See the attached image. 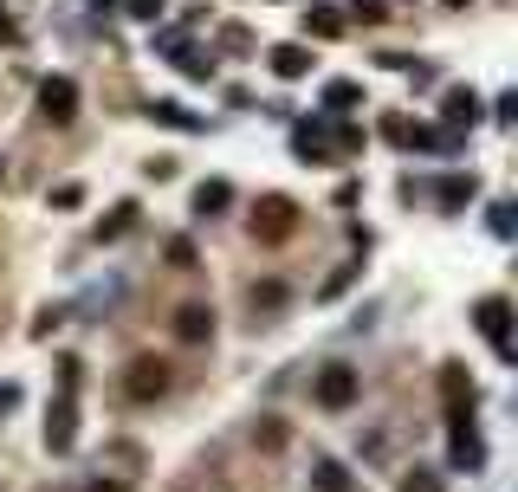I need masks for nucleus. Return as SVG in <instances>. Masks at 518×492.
<instances>
[{
  "instance_id": "nucleus-28",
  "label": "nucleus",
  "mask_w": 518,
  "mask_h": 492,
  "mask_svg": "<svg viewBox=\"0 0 518 492\" xmlns=\"http://www.w3.org/2000/svg\"><path fill=\"white\" fill-rule=\"evenodd\" d=\"M78 382H85V363H78V357H59V389L78 395Z\"/></svg>"
},
{
  "instance_id": "nucleus-19",
  "label": "nucleus",
  "mask_w": 518,
  "mask_h": 492,
  "mask_svg": "<svg viewBox=\"0 0 518 492\" xmlns=\"http://www.w3.org/2000/svg\"><path fill=\"white\" fill-rule=\"evenodd\" d=\"M305 33L311 39H337V33H344V13H337V7H305Z\"/></svg>"
},
{
  "instance_id": "nucleus-20",
  "label": "nucleus",
  "mask_w": 518,
  "mask_h": 492,
  "mask_svg": "<svg viewBox=\"0 0 518 492\" xmlns=\"http://www.w3.org/2000/svg\"><path fill=\"white\" fill-rule=\"evenodd\" d=\"M130 227H136V201H117V208L98 221V240H124Z\"/></svg>"
},
{
  "instance_id": "nucleus-4",
  "label": "nucleus",
  "mask_w": 518,
  "mask_h": 492,
  "mask_svg": "<svg viewBox=\"0 0 518 492\" xmlns=\"http://www.w3.org/2000/svg\"><path fill=\"white\" fill-rule=\"evenodd\" d=\"M447 460H454V473H480L486 467V441H480V428H473V415L447 421Z\"/></svg>"
},
{
  "instance_id": "nucleus-14",
  "label": "nucleus",
  "mask_w": 518,
  "mask_h": 492,
  "mask_svg": "<svg viewBox=\"0 0 518 492\" xmlns=\"http://www.w3.org/2000/svg\"><path fill=\"white\" fill-rule=\"evenodd\" d=\"M156 46H162V52H169V59H175V65H182V72H188V78H208V72H214V59H208V52H195V46H188V39H182V33H162V39H156Z\"/></svg>"
},
{
  "instance_id": "nucleus-10",
  "label": "nucleus",
  "mask_w": 518,
  "mask_h": 492,
  "mask_svg": "<svg viewBox=\"0 0 518 492\" xmlns=\"http://www.w3.org/2000/svg\"><path fill=\"white\" fill-rule=\"evenodd\" d=\"M480 111H486V104H480V91H473V85H454V91L441 98V117H447V130H460V136H467L473 123H480Z\"/></svg>"
},
{
  "instance_id": "nucleus-18",
  "label": "nucleus",
  "mask_w": 518,
  "mask_h": 492,
  "mask_svg": "<svg viewBox=\"0 0 518 492\" xmlns=\"http://www.w3.org/2000/svg\"><path fill=\"white\" fill-rule=\"evenodd\" d=\"M272 72H279V78H305L311 72V52L305 46H272Z\"/></svg>"
},
{
  "instance_id": "nucleus-35",
  "label": "nucleus",
  "mask_w": 518,
  "mask_h": 492,
  "mask_svg": "<svg viewBox=\"0 0 518 492\" xmlns=\"http://www.w3.org/2000/svg\"><path fill=\"white\" fill-rule=\"evenodd\" d=\"M441 7H473V0H441Z\"/></svg>"
},
{
  "instance_id": "nucleus-1",
  "label": "nucleus",
  "mask_w": 518,
  "mask_h": 492,
  "mask_svg": "<svg viewBox=\"0 0 518 492\" xmlns=\"http://www.w3.org/2000/svg\"><path fill=\"white\" fill-rule=\"evenodd\" d=\"M473 324H480V337L493 344V357H499V363H512V357H518V350H512V298L486 292L480 305H473Z\"/></svg>"
},
{
  "instance_id": "nucleus-36",
  "label": "nucleus",
  "mask_w": 518,
  "mask_h": 492,
  "mask_svg": "<svg viewBox=\"0 0 518 492\" xmlns=\"http://www.w3.org/2000/svg\"><path fill=\"white\" fill-rule=\"evenodd\" d=\"M0 175H7V162H0Z\"/></svg>"
},
{
  "instance_id": "nucleus-31",
  "label": "nucleus",
  "mask_w": 518,
  "mask_h": 492,
  "mask_svg": "<svg viewBox=\"0 0 518 492\" xmlns=\"http://www.w3.org/2000/svg\"><path fill=\"white\" fill-rule=\"evenodd\" d=\"M493 117H499V123H518V91H506V98L493 104Z\"/></svg>"
},
{
  "instance_id": "nucleus-23",
  "label": "nucleus",
  "mask_w": 518,
  "mask_h": 492,
  "mask_svg": "<svg viewBox=\"0 0 518 492\" xmlns=\"http://www.w3.org/2000/svg\"><path fill=\"white\" fill-rule=\"evenodd\" d=\"M285 298H292V292H285V285H279V279H266V285H253V311H279V305H285Z\"/></svg>"
},
{
  "instance_id": "nucleus-7",
  "label": "nucleus",
  "mask_w": 518,
  "mask_h": 492,
  "mask_svg": "<svg viewBox=\"0 0 518 492\" xmlns=\"http://www.w3.org/2000/svg\"><path fill=\"white\" fill-rule=\"evenodd\" d=\"M72 441H78V395L59 389V402L46 408V447L52 454H72Z\"/></svg>"
},
{
  "instance_id": "nucleus-17",
  "label": "nucleus",
  "mask_w": 518,
  "mask_h": 492,
  "mask_svg": "<svg viewBox=\"0 0 518 492\" xmlns=\"http://www.w3.org/2000/svg\"><path fill=\"white\" fill-rule=\"evenodd\" d=\"M357 104H363V85H357V78H331V85H324V111H357Z\"/></svg>"
},
{
  "instance_id": "nucleus-8",
  "label": "nucleus",
  "mask_w": 518,
  "mask_h": 492,
  "mask_svg": "<svg viewBox=\"0 0 518 492\" xmlns=\"http://www.w3.org/2000/svg\"><path fill=\"white\" fill-rule=\"evenodd\" d=\"M441 402H447V421L473 415V402H480V389H473V376L460 363H441Z\"/></svg>"
},
{
  "instance_id": "nucleus-22",
  "label": "nucleus",
  "mask_w": 518,
  "mask_h": 492,
  "mask_svg": "<svg viewBox=\"0 0 518 492\" xmlns=\"http://www.w3.org/2000/svg\"><path fill=\"white\" fill-rule=\"evenodd\" d=\"M162 253H169V266H175V272H195V259H201V253H195V240H188V234H175L169 246H162Z\"/></svg>"
},
{
  "instance_id": "nucleus-11",
  "label": "nucleus",
  "mask_w": 518,
  "mask_h": 492,
  "mask_svg": "<svg viewBox=\"0 0 518 492\" xmlns=\"http://www.w3.org/2000/svg\"><path fill=\"white\" fill-rule=\"evenodd\" d=\"M292 149L305 162H324V156H331V123H324V117H298L292 123Z\"/></svg>"
},
{
  "instance_id": "nucleus-29",
  "label": "nucleus",
  "mask_w": 518,
  "mask_h": 492,
  "mask_svg": "<svg viewBox=\"0 0 518 492\" xmlns=\"http://www.w3.org/2000/svg\"><path fill=\"white\" fill-rule=\"evenodd\" d=\"M357 272H363V266H337V272H331V279H324V298H337V292H350V285H357Z\"/></svg>"
},
{
  "instance_id": "nucleus-9",
  "label": "nucleus",
  "mask_w": 518,
  "mask_h": 492,
  "mask_svg": "<svg viewBox=\"0 0 518 492\" xmlns=\"http://www.w3.org/2000/svg\"><path fill=\"white\" fill-rule=\"evenodd\" d=\"M39 117L46 123H72L78 117V85L72 78H46V85H39Z\"/></svg>"
},
{
  "instance_id": "nucleus-26",
  "label": "nucleus",
  "mask_w": 518,
  "mask_h": 492,
  "mask_svg": "<svg viewBox=\"0 0 518 492\" xmlns=\"http://www.w3.org/2000/svg\"><path fill=\"white\" fill-rule=\"evenodd\" d=\"M402 492H441V473H434V467H408L402 473Z\"/></svg>"
},
{
  "instance_id": "nucleus-13",
  "label": "nucleus",
  "mask_w": 518,
  "mask_h": 492,
  "mask_svg": "<svg viewBox=\"0 0 518 492\" xmlns=\"http://www.w3.org/2000/svg\"><path fill=\"white\" fill-rule=\"evenodd\" d=\"M434 201H441L447 214H460V208L480 201V182H473V175H441V182H434Z\"/></svg>"
},
{
  "instance_id": "nucleus-3",
  "label": "nucleus",
  "mask_w": 518,
  "mask_h": 492,
  "mask_svg": "<svg viewBox=\"0 0 518 492\" xmlns=\"http://www.w3.org/2000/svg\"><path fill=\"white\" fill-rule=\"evenodd\" d=\"M383 136L402 143V149H434V156H454V149L467 143L460 130H428V123H408V117H383Z\"/></svg>"
},
{
  "instance_id": "nucleus-24",
  "label": "nucleus",
  "mask_w": 518,
  "mask_h": 492,
  "mask_svg": "<svg viewBox=\"0 0 518 492\" xmlns=\"http://www.w3.org/2000/svg\"><path fill=\"white\" fill-rule=\"evenodd\" d=\"M111 7H124L130 20H149V26H156V20H162V7H169V0H111Z\"/></svg>"
},
{
  "instance_id": "nucleus-33",
  "label": "nucleus",
  "mask_w": 518,
  "mask_h": 492,
  "mask_svg": "<svg viewBox=\"0 0 518 492\" xmlns=\"http://www.w3.org/2000/svg\"><path fill=\"white\" fill-rule=\"evenodd\" d=\"M85 492H124V486H117V480H91Z\"/></svg>"
},
{
  "instance_id": "nucleus-2",
  "label": "nucleus",
  "mask_w": 518,
  "mask_h": 492,
  "mask_svg": "<svg viewBox=\"0 0 518 492\" xmlns=\"http://www.w3.org/2000/svg\"><path fill=\"white\" fill-rule=\"evenodd\" d=\"M292 234H298V201L292 195H266L253 208V240L259 246H285Z\"/></svg>"
},
{
  "instance_id": "nucleus-27",
  "label": "nucleus",
  "mask_w": 518,
  "mask_h": 492,
  "mask_svg": "<svg viewBox=\"0 0 518 492\" xmlns=\"http://www.w3.org/2000/svg\"><path fill=\"white\" fill-rule=\"evenodd\" d=\"M350 20H363V26L389 20V0H350Z\"/></svg>"
},
{
  "instance_id": "nucleus-25",
  "label": "nucleus",
  "mask_w": 518,
  "mask_h": 492,
  "mask_svg": "<svg viewBox=\"0 0 518 492\" xmlns=\"http://www.w3.org/2000/svg\"><path fill=\"white\" fill-rule=\"evenodd\" d=\"M318 492H350V473L337 460H318Z\"/></svg>"
},
{
  "instance_id": "nucleus-16",
  "label": "nucleus",
  "mask_w": 518,
  "mask_h": 492,
  "mask_svg": "<svg viewBox=\"0 0 518 492\" xmlns=\"http://www.w3.org/2000/svg\"><path fill=\"white\" fill-rule=\"evenodd\" d=\"M227 208H234V182H221V175H214V182L195 188V214H201V221H214V214H227Z\"/></svg>"
},
{
  "instance_id": "nucleus-34",
  "label": "nucleus",
  "mask_w": 518,
  "mask_h": 492,
  "mask_svg": "<svg viewBox=\"0 0 518 492\" xmlns=\"http://www.w3.org/2000/svg\"><path fill=\"white\" fill-rule=\"evenodd\" d=\"M0 39H13V20H7V13H0Z\"/></svg>"
},
{
  "instance_id": "nucleus-12",
  "label": "nucleus",
  "mask_w": 518,
  "mask_h": 492,
  "mask_svg": "<svg viewBox=\"0 0 518 492\" xmlns=\"http://www.w3.org/2000/svg\"><path fill=\"white\" fill-rule=\"evenodd\" d=\"M143 117H149V123H162V130H182V136H201V130H208V123L188 111V104H175V98H156Z\"/></svg>"
},
{
  "instance_id": "nucleus-21",
  "label": "nucleus",
  "mask_w": 518,
  "mask_h": 492,
  "mask_svg": "<svg viewBox=\"0 0 518 492\" xmlns=\"http://www.w3.org/2000/svg\"><path fill=\"white\" fill-rule=\"evenodd\" d=\"M486 227H493V240H512L518 234V208L512 201H493V208H486Z\"/></svg>"
},
{
  "instance_id": "nucleus-32",
  "label": "nucleus",
  "mask_w": 518,
  "mask_h": 492,
  "mask_svg": "<svg viewBox=\"0 0 518 492\" xmlns=\"http://www.w3.org/2000/svg\"><path fill=\"white\" fill-rule=\"evenodd\" d=\"M13 408H20V389H13V382H0V415H13Z\"/></svg>"
},
{
  "instance_id": "nucleus-15",
  "label": "nucleus",
  "mask_w": 518,
  "mask_h": 492,
  "mask_svg": "<svg viewBox=\"0 0 518 492\" xmlns=\"http://www.w3.org/2000/svg\"><path fill=\"white\" fill-rule=\"evenodd\" d=\"M175 337H182V344H208V337H214V311L208 305H182V311H175Z\"/></svg>"
},
{
  "instance_id": "nucleus-5",
  "label": "nucleus",
  "mask_w": 518,
  "mask_h": 492,
  "mask_svg": "<svg viewBox=\"0 0 518 492\" xmlns=\"http://www.w3.org/2000/svg\"><path fill=\"white\" fill-rule=\"evenodd\" d=\"M311 395H318V408H350V402H357V369H350V363H324L318 382H311Z\"/></svg>"
},
{
  "instance_id": "nucleus-30",
  "label": "nucleus",
  "mask_w": 518,
  "mask_h": 492,
  "mask_svg": "<svg viewBox=\"0 0 518 492\" xmlns=\"http://www.w3.org/2000/svg\"><path fill=\"white\" fill-rule=\"evenodd\" d=\"M78 201H85V188H78V182H59V188H52V208H78Z\"/></svg>"
},
{
  "instance_id": "nucleus-6",
  "label": "nucleus",
  "mask_w": 518,
  "mask_h": 492,
  "mask_svg": "<svg viewBox=\"0 0 518 492\" xmlns=\"http://www.w3.org/2000/svg\"><path fill=\"white\" fill-rule=\"evenodd\" d=\"M124 395H130V402H162V395H169V363L136 357L130 376H124Z\"/></svg>"
}]
</instances>
